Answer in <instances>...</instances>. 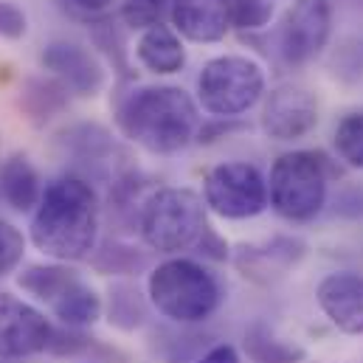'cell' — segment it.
<instances>
[{"label": "cell", "instance_id": "cell-1", "mask_svg": "<svg viewBox=\"0 0 363 363\" xmlns=\"http://www.w3.org/2000/svg\"><path fill=\"white\" fill-rule=\"evenodd\" d=\"M99 197L77 175L48 183L31 217V242L54 262H82L96 251Z\"/></svg>", "mask_w": 363, "mask_h": 363}, {"label": "cell", "instance_id": "cell-2", "mask_svg": "<svg viewBox=\"0 0 363 363\" xmlns=\"http://www.w3.org/2000/svg\"><path fill=\"white\" fill-rule=\"evenodd\" d=\"M121 133L152 155H175L200 133L197 104L175 85H141L118 101Z\"/></svg>", "mask_w": 363, "mask_h": 363}, {"label": "cell", "instance_id": "cell-3", "mask_svg": "<svg viewBox=\"0 0 363 363\" xmlns=\"http://www.w3.org/2000/svg\"><path fill=\"white\" fill-rule=\"evenodd\" d=\"M150 301L155 310L178 324H197L217 313L223 301L220 281L214 273L194 259H167L147 279Z\"/></svg>", "mask_w": 363, "mask_h": 363}, {"label": "cell", "instance_id": "cell-4", "mask_svg": "<svg viewBox=\"0 0 363 363\" xmlns=\"http://www.w3.org/2000/svg\"><path fill=\"white\" fill-rule=\"evenodd\" d=\"M138 228L144 242L158 254H181L200 242L206 234V206L191 189L167 186L141 203Z\"/></svg>", "mask_w": 363, "mask_h": 363}, {"label": "cell", "instance_id": "cell-5", "mask_svg": "<svg viewBox=\"0 0 363 363\" xmlns=\"http://www.w3.org/2000/svg\"><path fill=\"white\" fill-rule=\"evenodd\" d=\"M268 203L290 223L313 220L327 203V164L318 152L296 150L273 161Z\"/></svg>", "mask_w": 363, "mask_h": 363}, {"label": "cell", "instance_id": "cell-6", "mask_svg": "<svg viewBox=\"0 0 363 363\" xmlns=\"http://www.w3.org/2000/svg\"><path fill=\"white\" fill-rule=\"evenodd\" d=\"M265 96V71L251 57L225 54L203 65L197 77V101L217 118L248 113Z\"/></svg>", "mask_w": 363, "mask_h": 363}, {"label": "cell", "instance_id": "cell-7", "mask_svg": "<svg viewBox=\"0 0 363 363\" xmlns=\"http://www.w3.org/2000/svg\"><path fill=\"white\" fill-rule=\"evenodd\" d=\"M203 203L225 220H251L268 208V181L254 164H217L203 178Z\"/></svg>", "mask_w": 363, "mask_h": 363}, {"label": "cell", "instance_id": "cell-8", "mask_svg": "<svg viewBox=\"0 0 363 363\" xmlns=\"http://www.w3.org/2000/svg\"><path fill=\"white\" fill-rule=\"evenodd\" d=\"M333 34V0H296L279 28V54L287 65L315 60Z\"/></svg>", "mask_w": 363, "mask_h": 363}, {"label": "cell", "instance_id": "cell-9", "mask_svg": "<svg viewBox=\"0 0 363 363\" xmlns=\"http://www.w3.org/2000/svg\"><path fill=\"white\" fill-rule=\"evenodd\" d=\"M54 324L28 301L0 293V358H31L48 352L54 344Z\"/></svg>", "mask_w": 363, "mask_h": 363}, {"label": "cell", "instance_id": "cell-10", "mask_svg": "<svg viewBox=\"0 0 363 363\" xmlns=\"http://www.w3.org/2000/svg\"><path fill=\"white\" fill-rule=\"evenodd\" d=\"M318 124V101L301 85H279L268 93L262 107V130L273 141L304 138Z\"/></svg>", "mask_w": 363, "mask_h": 363}, {"label": "cell", "instance_id": "cell-11", "mask_svg": "<svg viewBox=\"0 0 363 363\" xmlns=\"http://www.w3.org/2000/svg\"><path fill=\"white\" fill-rule=\"evenodd\" d=\"M43 68L60 82L65 85L68 93L77 96H96L104 88V68L101 62L93 57L91 51L79 43H68V40H57L51 45H45L43 51Z\"/></svg>", "mask_w": 363, "mask_h": 363}, {"label": "cell", "instance_id": "cell-12", "mask_svg": "<svg viewBox=\"0 0 363 363\" xmlns=\"http://www.w3.org/2000/svg\"><path fill=\"white\" fill-rule=\"evenodd\" d=\"M318 307L347 335H363V276L361 273H330L315 290Z\"/></svg>", "mask_w": 363, "mask_h": 363}, {"label": "cell", "instance_id": "cell-13", "mask_svg": "<svg viewBox=\"0 0 363 363\" xmlns=\"http://www.w3.org/2000/svg\"><path fill=\"white\" fill-rule=\"evenodd\" d=\"M172 31L191 43H220L231 28L228 0H172Z\"/></svg>", "mask_w": 363, "mask_h": 363}, {"label": "cell", "instance_id": "cell-14", "mask_svg": "<svg viewBox=\"0 0 363 363\" xmlns=\"http://www.w3.org/2000/svg\"><path fill=\"white\" fill-rule=\"evenodd\" d=\"M135 57L150 74H158V77L178 74L186 65V48H183L181 37L164 23L141 31L138 45H135Z\"/></svg>", "mask_w": 363, "mask_h": 363}, {"label": "cell", "instance_id": "cell-15", "mask_svg": "<svg viewBox=\"0 0 363 363\" xmlns=\"http://www.w3.org/2000/svg\"><path fill=\"white\" fill-rule=\"evenodd\" d=\"M0 194L14 211H34L43 197L37 167L26 155H11L0 167Z\"/></svg>", "mask_w": 363, "mask_h": 363}, {"label": "cell", "instance_id": "cell-16", "mask_svg": "<svg viewBox=\"0 0 363 363\" xmlns=\"http://www.w3.org/2000/svg\"><path fill=\"white\" fill-rule=\"evenodd\" d=\"M54 310V315L68 324V327H88L101 315V298L96 296V290L88 287L79 276L48 304Z\"/></svg>", "mask_w": 363, "mask_h": 363}, {"label": "cell", "instance_id": "cell-17", "mask_svg": "<svg viewBox=\"0 0 363 363\" xmlns=\"http://www.w3.org/2000/svg\"><path fill=\"white\" fill-rule=\"evenodd\" d=\"M20 107L34 124L51 121L57 113L68 107V88L48 77H34L20 91Z\"/></svg>", "mask_w": 363, "mask_h": 363}, {"label": "cell", "instance_id": "cell-18", "mask_svg": "<svg viewBox=\"0 0 363 363\" xmlns=\"http://www.w3.org/2000/svg\"><path fill=\"white\" fill-rule=\"evenodd\" d=\"M245 352L254 363H298L304 361V350L276 338L273 330H268L262 321L251 324L245 333Z\"/></svg>", "mask_w": 363, "mask_h": 363}, {"label": "cell", "instance_id": "cell-19", "mask_svg": "<svg viewBox=\"0 0 363 363\" xmlns=\"http://www.w3.org/2000/svg\"><path fill=\"white\" fill-rule=\"evenodd\" d=\"M74 279H77V273L71 271L68 265L51 262V265H28L26 271L17 276V284L26 293H31L34 298L51 304Z\"/></svg>", "mask_w": 363, "mask_h": 363}, {"label": "cell", "instance_id": "cell-20", "mask_svg": "<svg viewBox=\"0 0 363 363\" xmlns=\"http://www.w3.org/2000/svg\"><path fill=\"white\" fill-rule=\"evenodd\" d=\"M335 150L344 164L352 169H363V110L350 113L335 127Z\"/></svg>", "mask_w": 363, "mask_h": 363}, {"label": "cell", "instance_id": "cell-21", "mask_svg": "<svg viewBox=\"0 0 363 363\" xmlns=\"http://www.w3.org/2000/svg\"><path fill=\"white\" fill-rule=\"evenodd\" d=\"M169 14V0H121L118 17L133 31H147L152 26H161Z\"/></svg>", "mask_w": 363, "mask_h": 363}, {"label": "cell", "instance_id": "cell-22", "mask_svg": "<svg viewBox=\"0 0 363 363\" xmlns=\"http://www.w3.org/2000/svg\"><path fill=\"white\" fill-rule=\"evenodd\" d=\"M228 9H231V26L242 31L262 28L273 17L271 0H228Z\"/></svg>", "mask_w": 363, "mask_h": 363}, {"label": "cell", "instance_id": "cell-23", "mask_svg": "<svg viewBox=\"0 0 363 363\" xmlns=\"http://www.w3.org/2000/svg\"><path fill=\"white\" fill-rule=\"evenodd\" d=\"M26 257V237L17 225L0 217V279L14 273Z\"/></svg>", "mask_w": 363, "mask_h": 363}, {"label": "cell", "instance_id": "cell-24", "mask_svg": "<svg viewBox=\"0 0 363 363\" xmlns=\"http://www.w3.org/2000/svg\"><path fill=\"white\" fill-rule=\"evenodd\" d=\"M26 28H28L26 11L11 0H0V37L20 40L26 34Z\"/></svg>", "mask_w": 363, "mask_h": 363}, {"label": "cell", "instance_id": "cell-25", "mask_svg": "<svg viewBox=\"0 0 363 363\" xmlns=\"http://www.w3.org/2000/svg\"><path fill=\"white\" fill-rule=\"evenodd\" d=\"M197 363H240V352L231 344H217V347H211Z\"/></svg>", "mask_w": 363, "mask_h": 363}, {"label": "cell", "instance_id": "cell-26", "mask_svg": "<svg viewBox=\"0 0 363 363\" xmlns=\"http://www.w3.org/2000/svg\"><path fill=\"white\" fill-rule=\"evenodd\" d=\"M62 3H68V6H74V9H79V11H85V14H101V11H107L116 0H62Z\"/></svg>", "mask_w": 363, "mask_h": 363}, {"label": "cell", "instance_id": "cell-27", "mask_svg": "<svg viewBox=\"0 0 363 363\" xmlns=\"http://www.w3.org/2000/svg\"><path fill=\"white\" fill-rule=\"evenodd\" d=\"M0 363H23V361H14V358H0Z\"/></svg>", "mask_w": 363, "mask_h": 363}]
</instances>
